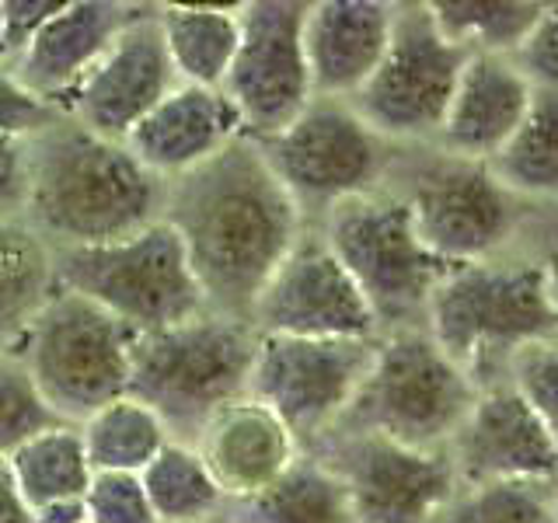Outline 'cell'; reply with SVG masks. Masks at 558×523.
<instances>
[{
	"mask_svg": "<svg viewBox=\"0 0 558 523\" xmlns=\"http://www.w3.org/2000/svg\"><path fill=\"white\" fill-rule=\"evenodd\" d=\"M161 220L179 234L206 307L238 321H248L255 296L307 227L244 133L165 182Z\"/></svg>",
	"mask_w": 558,
	"mask_h": 523,
	"instance_id": "cell-1",
	"label": "cell"
},
{
	"mask_svg": "<svg viewBox=\"0 0 558 523\" xmlns=\"http://www.w3.org/2000/svg\"><path fill=\"white\" fill-rule=\"evenodd\" d=\"M28 182L22 220L52 252L122 241L161 220L165 182L126 144L57 115L25 139Z\"/></svg>",
	"mask_w": 558,
	"mask_h": 523,
	"instance_id": "cell-2",
	"label": "cell"
},
{
	"mask_svg": "<svg viewBox=\"0 0 558 523\" xmlns=\"http://www.w3.org/2000/svg\"><path fill=\"white\" fill-rule=\"evenodd\" d=\"M423 328L475 388L502 380L520 345L558 339L551 252L450 266L429 293Z\"/></svg>",
	"mask_w": 558,
	"mask_h": 523,
	"instance_id": "cell-3",
	"label": "cell"
},
{
	"mask_svg": "<svg viewBox=\"0 0 558 523\" xmlns=\"http://www.w3.org/2000/svg\"><path fill=\"white\" fill-rule=\"evenodd\" d=\"M384 188L409 206L418 241L444 266L537 252L527 241L534 214H551L510 196L485 165L436 147H395Z\"/></svg>",
	"mask_w": 558,
	"mask_h": 523,
	"instance_id": "cell-4",
	"label": "cell"
},
{
	"mask_svg": "<svg viewBox=\"0 0 558 523\" xmlns=\"http://www.w3.org/2000/svg\"><path fill=\"white\" fill-rule=\"evenodd\" d=\"M255 342L248 321L214 311L140 331L130 349L126 394L161 418L171 440L196 443L209 415L248 394Z\"/></svg>",
	"mask_w": 558,
	"mask_h": 523,
	"instance_id": "cell-5",
	"label": "cell"
},
{
	"mask_svg": "<svg viewBox=\"0 0 558 523\" xmlns=\"http://www.w3.org/2000/svg\"><path fill=\"white\" fill-rule=\"evenodd\" d=\"M475 394V380L426 336V328L384 331L336 429L380 436L412 450H444Z\"/></svg>",
	"mask_w": 558,
	"mask_h": 523,
	"instance_id": "cell-6",
	"label": "cell"
},
{
	"mask_svg": "<svg viewBox=\"0 0 558 523\" xmlns=\"http://www.w3.org/2000/svg\"><path fill=\"white\" fill-rule=\"evenodd\" d=\"M133 339L109 311L57 287L4 353L25 366L60 423L77 426L126 394Z\"/></svg>",
	"mask_w": 558,
	"mask_h": 523,
	"instance_id": "cell-7",
	"label": "cell"
},
{
	"mask_svg": "<svg viewBox=\"0 0 558 523\" xmlns=\"http://www.w3.org/2000/svg\"><path fill=\"white\" fill-rule=\"evenodd\" d=\"M311 227H318L331 255L356 283L380 336L398 328H423L429 293L450 266L418 241L409 206L391 188L331 206Z\"/></svg>",
	"mask_w": 558,
	"mask_h": 523,
	"instance_id": "cell-8",
	"label": "cell"
},
{
	"mask_svg": "<svg viewBox=\"0 0 558 523\" xmlns=\"http://www.w3.org/2000/svg\"><path fill=\"white\" fill-rule=\"evenodd\" d=\"M52 279L60 290L109 311L136 336L209 311L182 241L165 220L112 244L52 252Z\"/></svg>",
	"mask_w": 558,
	"mask_h": 523,
	"instance_id": "cell-9",
	"label": "cell"
},
{
	"mask_svg": "<svg viewBox=\"0 0 558 523\" xmlns=\"http://www.w3.org/2000/svg\"><path fill=\"white\" fill-rule=\"evenodd\" d=\"M255 144L307 227L331 206L384 188L395 157V147L366 130L349 101L328 98H311L293 122Z\"/></svg>",
	"mask_w": 558,
	"mask_h": 523,
	"instance_id": "cell-10",
	"label": "cell"
},
{
	"mask_svg": "<svg viewBox=\"0 0 558 523\" xmlns=\"http://www.w3.org/2000/svg\"><path fill=\"white\" fill-rule=\"evenodd\" d=\"M468 52L444 39L426 0L395 4L391 39L377 70L349 98L366 130L391 147H429Z\"/></svg>",
	"mask_w": 558,
	"mask_h": 523,
	"instance_id": "cell-11",
	"label": "cell"
},
{
	"mask_svg": "<svg viewBox=\"0 0 558 523\" xmlns=\"http://www.w3.org/2000/svg\"><path fill=\"white\" fill-rule=\"evenodd\" d=\"M377 339H283L258 336L248 398L311 450L342 423Z\"/></svg>",
	"mask_w": 558,
	"mask_h": 523,
	"instance_id": "cell-12",
	"label": "cell"
},
{
	"mask_svg": "<svg viewBox=\"0 0 558 523\" xmlns=\"http://www.w3.org/2000/svg\"><path fill=\"white\" fill-rule=\"evenodd\" d=\"M304 14L307 0L238 4V49L220 92L238 112L244 136L266 139L307 109Z\"/></svg>",
	"mask_w": 558,
	"mask_h": 523,
	"instance_id": "cell-13",
	"label": "cell"
},
{
	"mask_svg": "<svg viewBox=\"0 0 558 523\" xmlns=\"http://www.w3.org/2000/svg\"><path fill=\"white\" fill-rule=\"evenodd\" d=\"M307 453L342 482L356 523H429L458 492L447 450H412L336 429Z\"/></svg>",
	"mask_w": 558,
	"mask_h": 523,
	"instance_id": "cell-14",
	"label": "cell"
},
{
	"mask_svg": "<svg viewBox=\"0 0 558 523\" xmlns=\"http://www.w3.org/2000/svg\"><path fill=\"white\" fill-rule=\"evenodd\" d=\"M255 336L283 339H377L380 328L356 283L331 255L318 227H304L293 248L255 296Z\"/></svg>",
	"mask_w": 558,
	"mask_h": 523,
	"instance_id": "cell-15",
	"label": "cell"
},
{
	"mask_svg": "<svg viewBox=\"0 0 558 523\" xmlns=\"http://www.w3.org/2000/svg\"><path fill=\"white\" fill-rule=\"evenodd\" d=\"M174 84L179 77L171 70L161 28H157V4H136L133 17L74 87L60 115L77 119L92 133L122 144Z\"/></svg>",
	"mask_w": 558,
	"mask_h": 523,
	"instance_id": "cell-16",
	"label": "cell"
},
{
	"mask_svg": "<svg viewBox=\"0 0 558 523\" xmlns=\"http://www.w3.org/2000/svg\"><path fill=\"white\" fill-rule=\"evenodd\" d=\"M458 485L488 482H551L555 485V426L502 380L478 388L461 426L447 440Z\"/></svg>",
	"mask_w": 558,
	"mask_h": 523,
	"instance_id": "cell-17",
	"label": "cell"
},
{
	"mask_svg": "<svg viewBox=\"0 0 558 523\" xmlns=\"http://www.w3.org/2000/svg\"><path fill=\"white\" fill-rule=\"evenodd\" d=\"M391 25V0H311L301 35L311 98H353L388 49Z\"/></svg>",
	"mask_w": 558,
	"mask_h": 523,
	"instance_id": "cell-18",
	"label": "cell"
},
{
	"mask_svg": "<svg viewBox=\"0 0 558 523\" xmlns=\"http://www.w3.org/2000/svg\"><path fill=\"white\" fill-rule=\"evenodd\" d=\"M133 11L136 4H122V0H63V8L11 63V74L28 95L63 112L66 98L112 46Z\"/></svg>",
	"mask_w": 558,
	"mask_h": 523,
	"instance_id": "cell-19",
	"label": "cell"
},
{
	"mask_svg": "<svg viewBox=\"0 0 558 523\" xmlns=\"http://www.w3.org/2000/svg\"><path fill=\"white\" fill-rule=\"evenodd\" d=\"M537 87L510 57H468L433 144L440 154L485 165L531 112Z\"/></svg>",
	"mask_w": 558,
	"mask_h": 523,
	"instance_id": "cell-20",
	"label": "cell"
},
{
	"mask_svg": "<svg viewBox=\"0 0 558 523\" xmlns=\"http://www.w3.org/2000/svg\"><path fill=\"white\" fill-rule=\"evenodd\" d=\"M192 447L217 482L223 502L262 492L304 453L293 433L248 394L209 415Z\"/></svg>",
	"mask_w": 558,
	"mask_h": 523,
	"instance_id": "cell-21",
	"label": "cell"
},
{
	"mask_svg": "<svg viewBox=\"0 0 558 523\" xmlns=\"http://www.w3.org/2000/svg\"><path fill=\"white\" fill-rule=\"evenodd\" d=\"M241 136V119L223 92L174 84L154 109L122 139L126 150L154 179L171 182L179 174L220 154Z\"/></svg>",
	"mask_w": 558,
	"mask_h": 523,
	"instance_id": "cell-22",
	"label": "cell"
},
{
	"mask_svg": "<svg viewBox=\"0 0 558 523\" xmlns=\"http://www.w3.org/2000/svg\"><path fill=\"white\" fill-rule=\"evenodd\" d=\"M157 28L179 84L220 92L238 49V4H157Z\"/></svg>",
	"mask_w": 558,
	"mask_h": 523,
	"instance_id": "cell-23",
	"label": "cell"
},
{
	"mask_svg": "<svg viewBox=\"0 0 558 523\" xmlns=\"http://www.w3.org/2000/svg\"><path fill=\"white\" fill-rule=\"evenodd\" d=\"M217 523H356L342 482L314 458L301 453L283 475L262 492L223 502Z\"/></svg>",
	"mask_w": 558,
	"mask_h": 523,
	"instance_id": "cell-24",
	"label": "cell"
},
{
	"mask_svg": "<svg viewBox=\"0 0 558 523\" xmlns=\"http://www.w3.org/2000/svg\"><path fill=\"white\" fill-rule=\"evenodd\" d=\"M493 179L527 206L551 209L558 196V92H537L510 139L488 157Z\"/></svg>",
	"mask_w": 558,
	"mask_h": 523,
	"instance_id": "cell-25",
	"label": "cell"
},
{
	"mask_svg": "<svg viewBox=\"0 0 558 523\" xmlns=\"http://www.w3.org/2000/svg\"><path fill=\"white\" fill-rule=\"evenodd\" d=\"M77 433L92 475H98V471L140 475L171 440L161 418L130 394L92 412L84 423H77Z\"/></svg>",
	"mask_w": 558,
	"mask_h": 523,
	"instance_id": "cell-26",
	"label": "cell"
},
{
	"mask_svg": "<svg viewBox=\"0 0 558 523\" xmlns=\"http://www.w3.org/2000/svg\"><path fill=\"white\" fill-rule=\"evenodd\" d=\"M52 290V248L25 220H0V353L22 336Z\"/></svg>",
	"mask_w": 558,
	"mask_h": 523,
	"instance_id": "cell-27",
	"label": "cell"
},
{
	"mask_svg": "<svg viewBox=\"0 0 558 523\" xmlns=\"http://www.w3.org/2000/svg\"><path fill=\"white\" fill-rule=\"evenodd\" d=\"M444 39L468 57H513L548 4L537 0H426Z\"/></svg>",
	"mask_w": 558,
	"mask_h": 523,
	"instance_id": "cell-28",
	"label": "cell"
},
{
	"mask_svg": "<svg viewBox=\"0 0 558 523\" xmlns=\"http://www.w3.org/2000/svg\"><path fill=\"white\" fill-rule=\"evenodd\" d=\"M140 485L157 523H214L223 510L220 488L192 443L168 440L165 450L140 471Z\"/></svg>",
	"mask_w": 558,
	"mask_h": 523,
	"instance_id": "cell-29",
	"label": "cell"
},
{
	"mask_svg": "<svg viewBox=\"0 0 558 523\" xmlns=\"http://www.w3.org/2000/svg\"><path fill=\"white\" fill-rule=\"evenodd\" d=\"M8 471L28 510L60 499H81L92 482V464L84 458L77 426H57L17 447L8 458Z\"/></svg>",
	"mask_w": 558,
	"mask_h": 523,
	"instance_id": "cell-30",
	"label": "cell"
},
{
	"mask_svg": "<svg viewBox=\"0 0 558 523\" xmlns=\"http://www.w3.org/2000/svg\"><path fill=\"white\" fill-rule=\"evenodd\" d=\"M429 523H558L551 482L458 485Z\"/></svg>",
	"mask_w": 558,
	"mask_h": 523,
	"instance_id": "cell-31",
	"label": "cell"
},
{
	"mask_svg": "<svg viewBox=\"0 0 558 523\" xmlns=\"http://www.w3.org/2000/svg\"><path fill=\"white\" fill-rule=\"evenodd\" d=\"M57 426L66 423H60V415L46 405L25 366L11 353H0V461Z\"/></svg>",
	"mask_w": 558,
	"mask_h": 523,
	"instance_id": "cell-32",
	"label": "cell"
},
{
	"mask_svg": "<svg viewBox=\"0 0 558 523\" xmlns=\"http://www.w3.org/2000/svg\"><path fill=\"white\" fill-rule=\"evenodd\" d=\"M502 384L513 388L527 405L555 426L558 401V339H541L520 345L502 366Z\"/></svg>",
	"mask_w": 558,
	"mask_h": 523,
	"instance_id": "cell-33",
	"label": "cell"
},
{
	"mask_svg": "<svg viewBox=\"0 0 558 523\" xmlns=\"http://www.w3.org/2000/svg\"><path fill=\"white\" fill-rule=\"evenodd\" d=\"M87 523H157L140 475H112L98 471L84 492Z\"/></svg>",
	"mask_w": 558,
	"mask_h": 523,
	"instance_id": "cell-34",
	"label": "cell"
},
{
	"mask_svg": "<svg viewBox=\"0 0 558 523\" xmlns=\"http://www.w3.org/2000/svg\"><path fill=\"white\" fill-rule=\"evenodd\" d=\"M510 60L537 92H558V8L555 4H548V11L541 14V22L517 46Z\"/></svg>",
	"mask_w": 558,
	"mask_h": 523,
	"instance_id": "cell-35",
	"label": "cell"
},
{
	"mask_svg": "<svg viewBox=\"0 0 558 523\" xmlns=\"http://www.w3.org/2000/svg\"><path fill=\"white\" fill-rule=\"evenodd\" d=\"M60 112L49 109L46 101L28 95L17 77L11 74V66L0 63V136L11 139H28L39 130H46Z\"/></svg>",
	"mask_w": 558,
	"mask_h": 523,
	"instance_id": "cell-36",
	"label": "cell"
},
{
	"mask_svg": "<svg viewBox=\"0 0 558 523\" xmlns=\"http://www.w3.org/2000/svg\"><path fill=\"white\" fill-rule=\"evenodd\" d=\"M63 0H0V63L11 66Z\"/></svg>",
	"mask_w": 558,
	"mask_h": 523,
	"instance_id": "cell-37",
	"label": "cell"
},
{
	"mask_svg": "<svg viewBox=\"0 0 558 523\" xmlns=\"http://www.w3.org/2000/svg\"><path fill=\"white\" fill-rule=\"evenodd\" d=\"M25 182H28L25 139L0 136V220H22Z\"/></svg>",
	"mask_w": 558,
	"mask_h": 523,
	"instance_id": "cell-38",
	"label": "cell"
},
{
	"mask_svg": "<svg viewBox=\"0 0 558 523\" xmlns=\"http://www.w3.org/2000/svg\"><path fill=\"white\" fill-rule=\"evenodd\" d=\"M0 523H32V510L14 488L8 461H0Z\"/></svg>",
	"mask_w": 558,
	"mask_h": 523,
	"instance_id": "cell-39",
	"label": "cell"
},
{
	"mask_svg": "<svg viewBox=\"0 0 558 523\" xmlns=\"http://www.w3.org/2000/svg\"><path fill=\"white\" fill-rule=\"evenodd\" d=\"M32 523H87L84 496L81 499H60V502L39 506V510H32Z\"/></svg>",
	"mask_w": 558,
	"mask_h": 523,
	"instance_id": "cell-40",
	"label": "cell"
},
{
	"mask_svg": "<svg viewBox=\"0 0 558 523\" xmlns=\"http://www.w3.org/2000/svg\"><path fill=\"white\" fill-rule=\"evenodd\" d=\"M214 523H217V520H214Z\"/></svg>",
	"mask_w": 558,
	"mask_h": 523,
	"instance_id": "cell-41",
	"label": "cell"
}]
</instances>
